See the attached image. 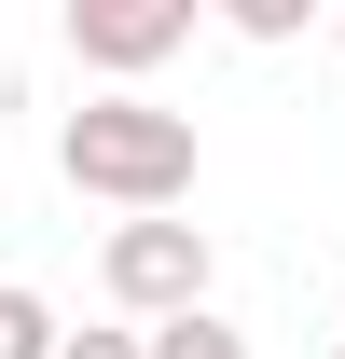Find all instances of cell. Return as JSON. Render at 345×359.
<instances>
[{
    "mask_svg": "<svg viewBox=\"0 0 345 359\" xmlns=\"http://www.w3.org/2000/svg\"><path fill=\"white\" fill-rule=\"evenodd\" d=\"M0 359H69V332H55V304L28 276H0Z\"/></svg>",
    "mask_w": 345,
    "mask_h": 359,
    "instance_id": "cell-4",
    "label": "cell"
},
{
    "mask_svg": "<svg viewBox=\"0 0 345 359\" xmlns=\"http://www.w3.org/2000/svg\"><path fill=\"white\" fill-rule=\"evenodd\" d=\"M208 222H111V249H97V290L138 318V332H166V318H208Z\"/></svg>",
    "mask_w": 345,
    "mask_h": 359,
    "instance_id": "cell-2",
    "label": "cell"
},
{
    "mask_svg": "<svg viewBox=\"0 0 345 359\" xmlns=\"http://www.w3.org/2000/svg\"><path fill=\"white\" fill-rule=\"evenodd\" d=\"M69 359H152V332H69Z\"/></svg>",
    "mask_w": 345,
    "mask_h": 359,
    "instance_id": "cell-6",
    "label": "cell"
},
{
    "mask_svg": "<svg viewBox=\"0 0 345 359\" xmlns=\"http://www.w3.org/2000/svg\"><path fill=\"white\" fill-rule=\"evenodd\" d=\"M152 359H249V332H235V318H166V332H152Z\"/></svg>",
    "mask_w": 345,
    "mask_h": 359,
    "instance_id": "cell-5",
    "label": "cell"
},
{
    "mask_svg": "<svg viewBox=\"0 0 345 359\" xmlns=\"http://www.w3.org/2000/svg\"><path fill=\"white\" fill-rule=\"evenodd\" d=\"M180 42H194V0H69V55L111 97H138V69H166Z\"/></svg>",
    "mask_w": 345,
    "mask_h": 359,
    "instance_id": "cell-3",
    "label": "cell"
},
{
    "mask_svg": "<svg viewBox=\"0 0 345 359\" xmlns=\"http://www.w3.org/2000/svg\"><path fill=\"white\" fill-rule=\"evenodd\" d=\"M55 166H69V194L125 208V222H180L208 152H194V111H166V97H83V111H55Z\"/></svg>",
    "mask_w": 345,
    "mask_h": 359,
    "instance_id": "cell-1",
    "label": "cell"
},
{
    "mask_svg": "<svg viewBox=\"0 0 345 359\" xmlns=\"http://www.w3.org/2000/svg\"><path fill=\"white\" fill-rule=\"evenodd\" d=\"M332 359H345V346H332Z\"/></svg>",
    "mask_w": 345,
    "mask_h": 359,
    "instance_id": "cell-7",
    "label": "cell"
}]
</instances>
